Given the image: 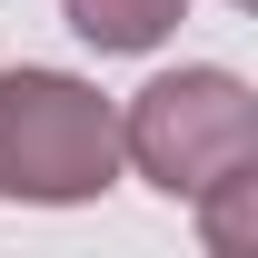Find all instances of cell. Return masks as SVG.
<instances>
[{
  "label": "cell",
  "mask_w": 258,
  "mask_h": 258,
  "mask_svg": "<svg viewBox=\"0 0 258 258\" xmlns=\"http://www.w3.org/2000/svg\"><path fill=\"white\" fill-rule=\"evenodd\" d=\"M248 159H258V90L238 70H169L119 109V169H139L169 199H199Z\"/></svg>",
  "instance_id": "cell-2"
},
{
  "label": "cell",
  "mask_w": 258,
  "mask_h": 258,
  "mask_svg": "<svg viewBox=\"0 0 258 258\" xmlns=\"http://www.w3.org/2000/svg\"><path fill=\"white\" fill-rule=\"evenodd\" d=\"M119 179V109L70 70H0V199L80 209Z\"/></svg>",
  "instance_id": "cell-1"
},
{
  "label": "cell",
  "mask_w": 258,
  "mask_h": 258,
  "mask_svg": "<svg viewBox=\"0 0 258 258\" xmlns=\"http://www.w3.org/2000/svg\"><path fill=\"white\" fill-rule=\"evenodd\" d=\"M199 219H209V248H248L258 238V159L248 169H228V179H209V189H199Z\"/></svg>",
  "instance_id": "cell-4"
},
{
  "label": "cell",
  "mask_w": 258,
  "mask_h": 258,
  "mask_svg": "<svg viewBox=\"0 0 258 258\" xmlns=\"http://www.w3.org/2000/svg\"><path fill=\"white\" fill-rule=\"evenodd\" d=\"M70 30L90 40V50H109V60H129V50H159L179 20H189V0H60Z\"/></svg>",
  "instance_id": "cell-3"
},
{
  "label": "cell",
  "mask_w": 258,
  "mask_h": 258,
  "mask_svg": "<svg viewBox=\"0 0 258 258\" xmlns=\"http://www.w3.org/2000/svg\"><path fill=\"white\" fill-rule=\"evenodd\" d=\"M238 10H248V0H238Z\"/></svg>",
  "instance_id": "cell-5"
}]
</instances>
